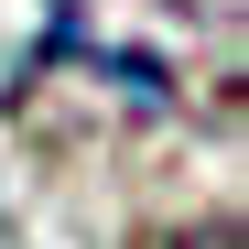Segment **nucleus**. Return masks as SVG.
I'll list each match as a JSON object with an SVG mask.
<instances>
[{"label": "nucleus", "mask_w": 249, "mask_h": 249, "mask_svg": "<svg viewBox=\"0 0 249 249\" xmlns=\"http://www.w3.org/2000/svg\"><path fill=\"white\" fill-rule=\"evenodd\" d=\"M162 249H238V217H206V228H174Z\"/></svg>", "instance_id": "1"}]
</instances>
